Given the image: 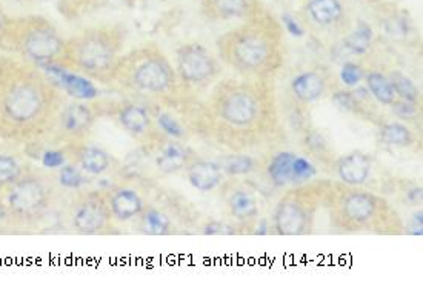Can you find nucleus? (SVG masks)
<instances>
[{
	"label": "nucleus",
	"instance_id": "nucleus-26",
	"mask_svg": "<svg viewBox=\"0 0 423 306\" xmlns=\"http://www.w3.org/2000/svg\"><path fill=\"white\" fill-rule=\"evenodd\" d=\"M217 162L225 176L229 177L246 176L257 168V160L253 156H249L248 152H229V154L222 156Z\"/></svg>",
	"mask_w": 423,
	"mask_h": 306
},
{
	"label": "nucleus",
	"instance_id": "nucleus-13",
	"mask_svg": "<svg viewBox=\"0 0 423 306\" xmlns=\"http://www.w3.org/2000/svg\"><path fill=\"white\" fill-rule=\"evenodd\" d=\"M328 90V75L323 70L311 68L296 74L290 83L293 99L301 105H311L320 100Z\"/></svg>",
	"mask_w": 423,
	"mask_h": 306
},
{
	"label": "nucleus",
	"instance_id": "nucleus-29",
	"mask_svg": "<svg viewBox=\"0 0 423 306\" xmlns=\"http://www.w3.org/2000/svg\"><path fill=\"white\" fill-rule=\"evenodd\" d=\"M370 43H371V30L368 26L357 28V30L350 33L343 39V46L351 54H355V56L367 53Z\"/></svg>",
	"mask_w": 423,
	"mask_h": 306
},
{
	"label": "nucleus",
	"instance_id": "nucleus-33",
	"mask_svg": "<svg viewBox=\"0 0 423 306\" xmlns=\"http://www.w3.org/2000/svg\"><path fill=\"white\" fill-rule=\"evenodd\" d=\"M61 184L66 188H80L85 184V177L79 169L73 165L62 168L61 171Z\"/></svg>",
	"mask_w": 423,
	"mask_h": 306
},
{
	"label": "nucleus",
	"instance_id": "nucleus-9",
	"mask_svg": "<svg viewBox=\"0 0 423 306\" xmlns=\"http://www.w3.org/2000/svg\"><path fill=\"white\" fill-rule=\"evenodd\" d=\"M113 220L107 194L99 191L85 193L75 200L71 211V222L77 233L99 234L108 229Z\"/></svg>",
	"mask_w": 423,
	"mask_h": 306
},
{
	"label": "nucleus",
	"instance_id": "nucleus-11",
	"mask_svg": "<svg viewBox=\"0 0 423 306\" xmlns=\"http://www.w3.org/2000/svg\"><path fill=\"white\" fill-rule=\"evenodd\" d=\"M66 43L50 26H36L28 31L21 42V50L28 59L50 62L65 54Z\"/></svg>",
	"mask_w": 423,
	"mask_h": 306
},
{
	"label": "nucleus",
	"instance_id": "nucleus-21",
	"mask_svg": "<svg viewBox=\"0 0 423 306\" xmlns=\"http://www.w3.org/2000/svg\"><path fill=\"white\" fill-rule=\"evenodd\" d=\"M94 112L85 103H71L62 111L61 127L71 136H85L94 123Z\"/></svg>",
	"mask_w": 423,
	"mask_h": 306
},
{
	"label": "nucleus",
	"instance_id": "nucleus-5",
	"mask_svg": "<svg viewBox=\"0 0 423 306\" xmlns=\"http://www.w3.org/2000/svg\"><path fill=\"white\" fill-rule=\"evenodd\" d=\"M333 180H310L288 188L277 200L271 214V229L277 236L311 234L315 217L325 205Z\"/></svg>",
	"mask_w": 423,
	"mask_h": 306
},
{
	"label": "nucleus",
	"instance_id": "nucleus-10",
	"mask_svg": "<svg viewBox=\"0 0 423 306\" xmlns=\"http://www.w3.org/2000/svg\"><path fill=\"white\" fill-rule=\"evenodd\" d=\"M50 200V189L38 177H21L8 194V206L17 216L33 217L41 214Z\"/></svg>",
	"mask_w": 423,
	"mask_h": 306
},
{
	"label": "nucleus",
	"instance_id": "nucleus-1",
	"mask_svg": "<svg viewBox=\"0 0 423 306\" xmlns=\"http://www.w3.org/2000/svg\"><path fill=\"white\" fill-rule=\"evenodd\" d=\"M197 125L208 140L229 152L269 148L282 139L274 82L217 80L200 105Z\"/></svg>",
	"mask_w": 423,
	"mask_h": 306
},
{
	"label": "nucleus",
	"instance_id": "nucleus-28",
	"mask_svg": "<svg viewBox=\"0 0 423 306\" xmlns=\"http://www.w3.org/2000/svg\"><path fill=\"white\" fill-rule=\"evenodd\" d=\"M388 79L391 82V87L396 93L397 99L412 102V103H419L420 100V93L419 88L416 87V83L412 82L409 78H407L405 74L394 70L388 74Z\"/></svg>",
	"mask_w": 423,
	"mask_h": 306
},
{
	"label": "nucleus",
	"instance_id": "nucleus-18",
	"mask_svg": "<svg viewBox=\"0 0 423 306\" xmlns=\"http://www.w3.org/2000/svg\"><path fill=\"white\" fill-rule=\"evenodd\" d=\"M107 202L113 218L120 223H127L137 218L143 209H145V202H143V199L137 191L127 186H120L110 191L107 194Z\"/></svg>",
	"mask_w": 423,
	"mask_h": 306
},
{
	"label": "nucleus",
	"instance_id": "nucleus-6",
	"mask_svg": "<svg viewBox=\"0 0 423 306\" xmlns=\"http://www.w3.org/2000/svg\"><path fill=\"white\" fill-rule=\"evenodd\" d=\"M122 37L114 30L85 31L65 46V56L77 71L90 78L108 80L113 68L120 59Z\"/></svg>",
	"mask_w": 423,
	"mask_h": 306
},
{
	"label": "nucleus",
	"instance_id": "nucleus-2",
	"mask_svg": "<svg viewBox=\"0 0 423 306\" xmlns=\"http://www.w3.org/2000/svg\"><path fill=\"white\" fill-rule=\"evenodd\" d=\"M219 60L248 80L274 82L285 65V31L271 16L249 17L216 42Z\"/></svg>",
	"mask_w": 423,
	"mask_h": 306
},
{
	"label": "nucleus",
	"instance_id": "nucleus-16",
	"mask_svg": "<svg viewBox=\"0 0 423 306\" xmlns=\"http://www.w3.org/2000/svg\"><path fill=\"white\" fill-rule=\"evenodd\" d=\"M188 184L200 191V193H211L224 184L225 173L220 168L217 160L192 159L185 168Z\"/></svg>",
	"mask_w": 423,
	"mask_h": 306
},
{
	"label": "nucleus",
	"instance_id": "nucleus-3",
	"mask_svg": "<svg viewBox=\"0 0 423 306\" xmlns=\"http://www.w3.org/2000/svg\"><path fill=\"white\" fill-rule=\"evenodd\" d=\"M323 208L328 211L330 225L343 233H405V225L388 200L362 186L333 181Z\"/></svg>",
	"mask_w": 423,
	"mask_h": 306
},
{
	"label": "nucleus",
	"instance_id": "nucleus-8",
	"mask_svg": "<svg viewBox=\"0 0 423 306\" xmlns=\"http://www.w3.org/2000/svg\"><path fill=\"white\" fill-rule=\"evenodd\" d=\"M265 173L276 188H293L310 181L317 176V169L306 157L293 151H278L269 157Z\"/></svg>",
	"mask_w": 423,
	"mask_h": 306
},
{
	"label": "nucleus",
	"instance_id": "nucleus-36",
	"mask_svg": "<svg viewBox=\"0 0 423 306\" xmlns=\"http://www.w3.org/2000/svg\"><path fill=\"white\" fill-rule=\"evenodd\" d=\"M2 28H4V17L0 14V33H2Z\"/></svg>",
	"mask_w": 423,
	"mask_h": 306
},
{
	"label": "nucleus",
	"instance_id": "nucleus-25",
	"mask_svg": "<svg viewBox=\"0 0 423 306\" xmlns=\"http://www.w3.org/2000/svg\"><path fill=\"white\" fill-rule=\"evenodd\" d=\"M137 218L139 231L148 236H167L171 234L174 228L171 218L156 208H145Z\"/></svg>",
	"mask_w": 423,
	"mask_h": 306
},
{
	"label": "nucleus",
	"instance_id": "nucleus-27",
	"mask_svg": "<svg viewBox=\"0 0 423 306\" xmlns=\"http://www.w3.org/2000/svg\"><path fill=\"white\" fill-rule=\"evenodd\" d=\"M365 83H367V88L372 97L380 105H385V107H390V105L397 99L387 74H383L380 71H370L365 74Z\"/></svg>",
	"mask_w": 423,
	"mask_h": 306
},
{
	"label": "nucleus",
	"instance_id": "nucleus-15",
	"mask_svg": "<svg viewBox=\"0 0 423 306\" xmlns=\"http://www.w3.org/2000/svg\"><path fill=\"white\" fill-rule=\"evenodd\" d=\"M334 171L339 180L350 186H362L368 181L372 171V159L367 152L354 149L335 160Z\"/></svg>",
	"mask_w": 423,
	"mask_h": 306
},
{
	"label": "nucleus",
	"instance_id": "nucleus-23",
	"mask_svg": "<svg viewBox=\"0 0 423 306\" xmlns=\"http://www.w3.org/2000/svg\"><path fill=\"white\" fill-rule=\"evenodd\" d=\"M77 162L83 173L91 176H100L113 167L110 152L94 145H86L77 151Z\"/></svg>",
	"mask_w": 423,
	"mask_h": 306
},
{
	"label": "nucleus",
	"instance_id": "nucleus-35",
	"mask_svg": "<svg viewBox=\"0 0 423 306\" xmlns=\"http://www.w3.org/2000/svg\"><path fill=\"white\" fill-rule=\"evenodd\" d=\"M423 213L422 209H419V211H416L414 214L411 216L409 218V223L405 225V231L407 233H411V234H417V236H422V228H423V218H422Z\"/></svg>",
	"mask_w": 423,
	"mask_h": 306
},
{
	"label": "nucleus",
	"instance_id": "nucleus-19",
	"mask_svg": "<svg viewBox=\"0 0 423 306\" xmlns=\"http://www.w3.org/2000/svg\"><path fill=\"white\" fill-rule=\"evenodd\" d=\"M305 13L308 22L317 30H335L345 21V9L340 0H310Z\"/></svg>",
	"mask_w": 423,
	"mask_h": 306
},
{
	"label": "nucleus",
	"instance_id": "nucleus-24",
	"mask_svg": "<svg viewBox=\"0 0 423 306\" xmlns=\"http://www.w3.org/2000/svg\"><path fill=\"white\" fill-rule=\"evenodd\" d=\"M379 139L383 145L394 148H409L417 140L416 134L400 122L383 123L379 131Z\"/></svg>",
	"mask_w": 423,
	"mask_h": 306
},
{
	"label": "nucleus",
	"instance_id": "nucleus-14",
	"mask_svg": "<svg viewBox=\"0 0 423 306\" xmlns=\"http://www.w3.org/2000/svg\"><path fill=\"white\" fill-rule=\"evenodd\" d=\"M225 208L231 218H234L239 225L251 226L257 222L261 214L258 200L251 189L245 186H233L225 194Z\"/></svg>",
	"mask_w": 423,
	"mask_h": 306
},
{
	"label": "nucleus",
	"instance_id": "nucleus-34",
	"mask_svg": "<svg viewBox=\"0 0 423 306\" xmlns=\"http://www.w3.org/2000/svg\"><path fill=\"white\" fill-rule=\"evenodd\" d=\"M234 229L236 228L233 225L222 223V222H211V223H208L205 226L204 233L211 234V236H214V234H234L236 233Z\"/></svg>",
	"mask_w": 423,
	"mask_h": 306
},
{
	"label": "nucleus",
	"instance_id": "nucleus-31",
	"mask_svg": "<svg viewBox=\"0 0 423 306\" xmlns=\"http://www.w3.org/2000/svg\"><path fill=\"white\" fill-rule=\"evenodd\" d=\"M159 125L160 128L163 130V132L167 134V136H169L171 139H182L187 136V130L185 127L182 125V123L176 119H172L171 116H168V114H160L159 119Z\"/></svg>",
	"mask_w": 423,
	"mask_h": 306
},
{
	"label": "nucleus",
	"instance_id": "nucleus-12",
	"mask_svg": "<svg viewBox=\"0 0 423 306\" xmlns=\"http://www.w3.org/2000/svg\"><path fill=\"white\" fill-rule=\"evenodd\" d=\"M43 108L42 94L33 85H17L6 94L4 110L8 119L16 123L34 120Z\"/></svg>",
	"mask_w": 423,
	"mask_h": 306
},
{
	"label": "nucleus",
	"instance_id": "nucleus-17",
	"mask_svg": "<svg viewBox=\"0 0 423 306\" xmlns=\"http://www.w3.org/2000/svg\"><path fill=\"white\" fill-rule=\"evenodd\" d=\"M192 159H194V152L185 143L177 139H169L159 147L154 156V165L160 174L169 176L185 169Z\"/></svg>",
	"mask_w": 423,
	"mask_h": 306
},
{
	"label": "nucleus",
	"instance_id": "nucleus-4",
	"mask_svg": "<svg viewBox=\"0 0 423 306\" xmlns=\"http://www.w3.org/2000/svg\"><path fill=\"white\" fill-rule=\"evenodd\" d=\"M143 94H167L179 85L174 66L157 46H142L120 57L110 79Z\"/></svg>",
	"mask_w": 423,
	"mask_h": 306
},
{
	"label": "nucleus",
	"instance_id": "nucleus-30",
	"mask_svg": "<svg viewBox=\"0 0 423 306\" xmlns=\"http://www.w3.org/2000/svg\"><path fill=\"white\" fill-rule=\"evenodd\" d=\"M22 177V167L17 159L9 154H0V186L13 185Z\"/></svg>",
	"mask_w": 423,
	"mask_h": 306
},
{
	"label": "nucleus",
	"instance_id": "nucleus-22",
	"mask_svg": "<svg viewBox=\"0 0 423 306\" xmlns=\"http://www.w3.org/2000/svg\"><path fill=\"white\" fill-rule=\"evenodd\" d=\"M118 120L120 127L132 137L147 136L152 125L148 110L137 103L123 105L119 111Z\"/></svg>",
	"mask_w": 423,
	"mask_h": 306
},
{
	"label": "nucleus",
	"instance_id": "nucleus-20",
	"mask_svg": "<svg viewBox=\"0 0 423 306\" xmlns=\"http://www.w3.org/2000/svg\"><path fill=\"white\" fill-rule=\"evenodd\" d=\"M205 11L217 21L249 19L256 14L254 0H205Z\"/></svg>",
	"mask_w": 423,
	"mask_h": 306
},
{
	"label": "nucleus",
	"instance_id": "nucleus-7",
	"mask_svg": "<svg viewBox=\"0 0 423 306\" xmlns=\"http://www.w3.org/2000/svg\"><path fill=\"white\" fill-rule=\"evenodd\" d=\"M176 75L187 88H205L217 80L222 73V62L199 42H188L176 50Z\"/></svg>",
	"mask_w": 423,
	"mask_h": 306
},
{
	"label": "nucleus",
	"instance_id": "nucleus-32",
	"mask_svg": "<svg viewBox=\"0 0 423 306\" xmlns=\"http://www.w3.org/2000/svg\"><path fill=\"white\" fill-rule=\"evenodd\" d=\"M390 107L392 108V112L396 114L397 117L400 119H407V120H412L419 116V103H412V102H407V100H402V99H396L394 100Z\"/></svg>",
	"mask_w": 423,
	"mask_h": 306
}]
</instances>
